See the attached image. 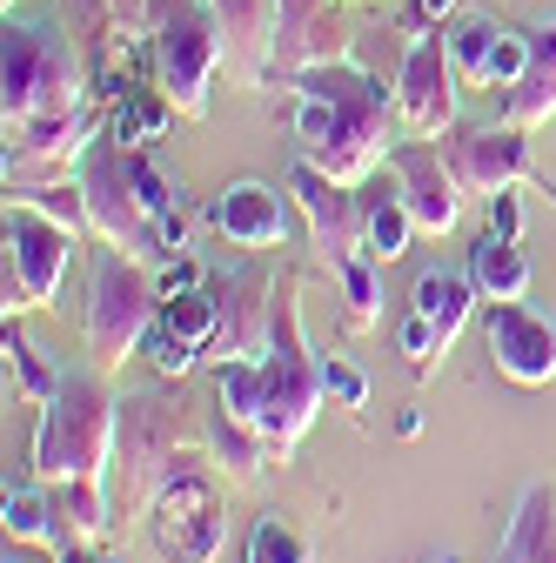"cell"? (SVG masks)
Masks as SVG:
<instances>
[{"instance_id": "83f0119b", "label": "cell", "mask_w": 556, "mask_h": 563, "mask_svg": "<svg viewBox=\"0 0 556 563\" xmlns=\"http://www.w3.org/2000/svg\"><path fill=\"white\" fill-rule=\"evenodd\" d=\"M8 543H34V550H67L60 537V510H54V483H8V504H0Z\"/></svg>"}, {"instance_id": "8d00e7d4", "label": "cell", "mask_w": 556, "mask_h": 563, "mask_svg": "<svg viewBox=\"0 0 556 563\" xmlns=\"http://www.w3.org/2000/svg\"><path fill=\"white\" fill-rule=\"evenodd\" d=\"M142 356H148V363H155L162 376H175V383H181V376H194V363H201L194 349H181V342H175V335H162V329H148V342H142Z\"/></svg>"}, {"instance_id": "ab89813d", "label": "cell", "mask_w": 556, "mask_h": 563, "mask_svg": "<svg viewBox=\"0 0 556 563\" xmlns=\"http://www.w3.org/2000/svg\"><path fill=\"white\" fill-rule=\"evenodd\" d=\"M449 14H456V0H415V21H436L443 27Z\"/></svg>"}, {"instance_id": "44dd1931", "label": "cell", "mask_w": 556, "mask_h": 563, "mask_svg": "<svg viewBox=\"0 0 556 563\" xmlns=\"http://www.w3.org/2000/svg\"><path fill=\"white\" fill-rule=\"evenodd\" d=\"M222 27V75L229 88H268L275 81V14L282 0H208Z\"/></svg>"}, {"instance_id": "b9f144b4", "label": "cell", "mask_w": 556, "mask_h": 563, "mask_svg": "<svg viewBox=\"0 0 556 563\" xmlns=\"http://www.w3.org/2000/svg\"><path fill=\"white\" fill-rule=\"evenodd\" d=\"M8 563H34V543H8Z\"/></svg>"}, {"instance_id": "7c38bea8", "label": "cell", "mask_w": 556, "mask_h": 563, "mask_svg": "<svg viewBox=\"0 0 556 563\" xmlns=\"http://www.w3.org/2000/svg\"><path fill=\"white\" fill-rule=\"evenodd\" d=\"M396 114H402V134L415 141H443L456 128V67L436 21L415 27L396 60Z\"/></svg>"}, {"instance_id": "8992f818", "label": "cell", "mask_w": 556, "mask_h": 563, "mask_svg": "<svg viewBox=\"0 0 556 563\" xmlns=\"http://www.w3.org/2000/svg\"><path fill=\"white\" fill-rule=\"evenodd\" d=\"M155 309H162V275L148 262L121 255V249H94L88 302H81V349H88V363H101L114 376L127 356H142V342L155 329Z\"/></svg>"}, {"instance_id": "4316f807", "label": "cell", "mask_w": 556, "mask_h": 563, "mask_svg": "<svg viewBox=\"0 0 556 563\" xmlns=\"http://www.w3.org/2000/svg\"><path fill=\"white\" fill-rule=\"evenodd\" d=\"M208 456H215L235 483H262L275 463H282V456H275V443L262 430H248V422H235L222 402H215V416H208Z\"/></svg>"}, {"instance_id": "5bb4252c", "label": "cell", "mask_w": 556, "mask_h": 563, "mask_svg": "<svg viewBox=\"0 0 556 563\" xmlns=\"http://www.w3.org/2000/svg\"><path fill=\"white\" fill-rule=\"evenodd\" d=\"M289 275V268H282ZM282 275H275V262H235L229 275H215L208 289H215L222 302V342L215 356L222 363H255L268 335H275V302H282Z\"/></svg>"}, {"instance_id": "9a60e30c", "label": "cell", "mask_w": 556, "mask_h": 563, "mask_svg": "<svg viewBox=\"0 0 556 563\" xmlns=\"http://www.w3.org/2000/svg\"><path fill=\"white\" fill-rule=\"evenodd\" d=\"M389 175H396L409 216H415V235L443 242V235L463 222V201H469V195H463V181H456V168H449V155H443V141L402 134L396 148H389Z\"/></svg>"}, {"instance_id": "ffe728a7", "label": "cell", "mask_w": 556, "mask_h": 563, "mask_svg": "<svg viewBox=\"0 0 556 563\" xmlns=\"http://www.w3.org/2000/svg\"><path fill=\"white\" fill-rule=\"evenodd\" d=\"M482 342H490V363L510 383H523V389L556 383V316H536L523 302H490V316H482Z\"/></svg>"}, {"instance_id": "52a82bcc", "label": "cell", "mask_w": 556, "mask_h": 563, "mask_svg": "<svg viewBox=\"0 0 556 563\" xmlns=\"http://www.w3.org/2000/svg\"><path fill=\"white\" fill-rule=\"evenodd\" d=\"M229 470L215 456H188L168 483H162V497L148 510V543L162 563H215L222 543H229Z\"/></svg>"}, {"instance_id": "f1b7e54d", "label": "cell", "mask_w": 556, "mask_h": 563, "mask_svg": "<svg viewBox=\"0 0 556 563\" xmlns=\"http://www.w3.org/2000/svg\"><path fill=\"white\" fill-rule=\"evenodd\" d=\"M155 329H162V335H175L181 349H194V356H215V342H222V302H215V289L201 282V289L162 296Z\"/></svg>"}, {"instance_id": "e0dca14e", "label": "cell", "mask_w": 556, "mask_h": 563, "mask_svg": "<svg viewBox=\"0 0 556 563\" xmlns=\"http://www.w3.org/2000/svg\"><path fill=\"white\" fill-rule=\"evenodd\" d=\"M443 155H449V168H456L469 201H490V195L530 181V141L510 121H497V128H449Z\"/></svg>"}, {"instance_id": "9c48e42d", "label": "cell", "mask_w": 556, "mask_h": 563, "mask_svg": "<svg viewBox=\"0 0 556 563\" xmlns=\"http://www.w3.org/2000/svg\"><path fill=\"white\" fill-rule=\"evenodd\" d=\"M81 195H88V222H94V242H108V249H121V255H134V262H168V242H162V222L148 216V201H142V188H134V155L121 148V141H108V128H101V141L88 148V162H81Z\"/></svg>"}, {"instance_id": "d6a6232c", "label": "cell", "mask_w": 556, "mask_h": 563, "mask_svg": "<svg viewBox=\"0 0 556 563\" xmlns=\"http://www.w3.org/2000/svg\"><path fill=\"white\" fill-rule=\"evenodd\" d=\"M175 121V101L155 88V95H127L121 88V108L108 114V141H121V148H155V141L168 134Z\"/></svg>"}, {"instance_id": "6da1fadb", "label": "cell", "mask_w": 556, "mask_h": 563, "mask_svg": "<svg viewBox=\"0 0 556 563\" xmlns=\"http://www.w3.org/2000/svg\"><path fill=\"white\" fill-rule=\"evenodd\" d=\"M215 402L262 430L275 443V456H296V443L315 430V416L329 402L322 389V356L309 349V329H302V275L289 268L282 275V302H275V335L255 363H222L215 369Z\"/></svg>"}, {"instance_id": "7a4b0ae2", "label": "cell", "mask_w": 556, "mask_h": 563, "mask_svg": "<svg viewBox=\"0 0 556 563\" xmlns=\"http://www.w3.org/2000/svg\"><path fill=\"white\" fill-rule=\"evenodd\" d=\"M289 88H296V155L335 181L363 188L402 141L396 88H382L356 54L335 67H309Z\"/></svg>"}, {"instance_id": "1f68e13d", "label": "cell", "mask_w": 556, "mask_h": 563, "mask_svg": "<svg viewBox=\"0 0 556 563\" xmlns=\"http://www.w3.org/2000/svg\"><path fill=\"white\" fill-rule=\"evenodd\" d=\"M335 296H342V322H349L356 335H369L382 322V262L363 249L335 268Z\"/></svg>"}, {"instance_id": "484cf974", "label": "cell", "mask_w": 556, "mask_h": 563, "mask_svg": "<svg viewBox=\"0 0 556 563\" xmlns=\"http://www.w3.org/2000/svg\"><path fill=\"white\" fill-rule=\"evenodd\" d=\"M54 510H60L67 543H114V489H108V476L54 483Z\"/></svg>"}, {"instance_id": "ac0fdd59", "label": "cell", "mask_w": 556, "mask_h": 563, "mask_svg": "<svg viewBox=\"0 0 556 563\" xmlns=\"http://www.w3.org/2000/svg\"><path fill=\"white\" fill-rule=\"evenodd\" d=\"M349 60V21L342 0H282L275 14V81H296L309 67Z\"/></svg>"}, {"instance_id": "cb8c5ba5", "label": "cell", "mask_w": 556, "mask_h": 563, "mask_svg": "<svg viewBox=\"0 0 556 563\" xmlns=\"http://www.w3.org/2000/svg\"><path fill=\"white\" fill-rule=\"evenodd\" d=\"M476 282L469 275H456V268H423L415 275V296H409V309H423L430 316V329H436V342H443V356L456 349V335L469 329V316H476Z\"/></svg>"}, {"instance_id": "836d02e7", "label": "cell", "mask_w": 556, "mask_h": 563, "mask_svg": "<svg viewBox=\"0 0 556 563\" xmlns=\"http://www.w3.org/2000/svg\"><path fill=\"white\" fill-rule=\"evenodd\" d=\"M242 563H309V537H302L282 510H262V517H255V530H248Z\"/></svg>"}, {"instance_id": "4fadbf2b", "label": "cell", "mask_w": 556, "mask_h": 563, "mask_svg": "<svg viewBox=\"0 0 556 563\" xmlns=\"http://www.w3.org/2000/svg\"><path fill=\"white\" fill-rule=\"evenodd\" d=\"M282 188H289V201L302 208V222H309V249H315V262L335 275L349 255H363L369 249V235H363V188H349V181H335V175H322L315 162H289V175H282Z\"/></svg>"}, {"instance_id": "277c9868", "label": "cell", "mask_w": 556, "mask_h": 563, "mask_svg": "<svg viewBox=\"0 0 556 563\" xmlns=\"http://www.w3.org/2000/svg\"><path fill=\"white\" fill-rule=\"evenodd\" d=\"M88 108V54L54 14H14L0 27V128Z\"/></svg>"}, {"instance_id": "4dcf8cb0", "label": "cell", "mask_w": 556, "mask_h": 563, "mask_svg": "<svg viewBox=\"0 0 556 563\" xmlns=\"http://www.w3.org/2000/svg\"><path fill=\"white\" fill-rule=\"evenodd\" d=\"M0 356H8V383H14V396L21 402H47L54 389H60V376H67V363H47V349L21 329V322H8V335H0Z\"/></svg>"}, {"instance_id": "d6986e66", "label": "cell", "mask_w": 556, "mask_h": 563, "mask_svg": "<svg viewBox=\"0 0 556 563\" xmlns=\"http://www.w3.org/2000/svg\"><path fill=\"white\" fill-rule=\"evenodd\" d=\"M201 222L215 229L229 249L268 255V249L289 242V188H275V181H229V188L208 195Z\"/></svg>"}, {"instance_id": "2e32d148", "label": "cell", "mask_w": 556, "mask_h": 563, "mask_svg": "<svg viewBox=\"0 0 556 563\" xmlns=\"http://www.w3.org/2000/svg\"><path fill=\"white\" fill-rule=\"evenodd\" d=\"M443 41H449V67L463 88H516L523 67H530V34L523 27H503L497 14H463V21H443Z\"/></svg>"}, {"instance_id": "f35d334b", "label": "cell", "mask_w": 556, "mask_h": 563, "mask_svg": "<svg viewBox=\"0 0 556 563\" xmlns=\"http://www.w3.org/2000/svg\"><path fill=\"white\" fill-rule=\"evenodd\" d=\"M54 563H127V556H114L108 543H67V550H54Z\"/></svg>"}, {"instance_id": "e575fe53", "label": "cell", "mask_w": 556, "mask_h": 563, "mask_svg": "<svg viewBox=\"0 0 556 563\" xmlns=\"http://www.w3.org/2000/svg\"><path fill=\"white\" fill-rule=\"evenodd\" d=\"M322 389H329L335 409H349V416L369 409V376H363L349 356H322Z\"/></svg>"}, {"instance_id": "d590c367", "label": "cell", "mask_w": 556, "mask_h": 563, "mask_svg": "<svg viewBox=\"0 0 556 563\" xmlns=\"http://www.w3.org/2000/svg\"><path fill=\"white\" fill-rule=\"evenodd\" d=\"M396 342H402V356L415 363V376H430V369L443 363V342H436V329H430V316H423V309H402Z\"/></svg>"}, {"instance_id": "f546056e", "label": "cell", "mask_w": 556, "mask_h": 563, "mask_svg": "<svg viewBox=\"0 0 556 563\" xmlns=\"http://www.w3.org/2000/svg\"><path fill=\"white\" fill-rule=\"evenodd\" d=\"M363 235H369V255H376V262L409 255L415 216H409V201H402L396 175H389V181H363Z\"/></svg>"}, {"instance_id": "d4e9b609", "label": "cell", "mask_w": 556, "mask_h": 563, "mask_svg": "<svg viewBox=\"0 0 556 563\" xmlns=\"http://www.w3.org/2000/svg\"><path fill=\"white\" fill-rule=\"evenodd\" d=\"M497 563H556V489L549 483H530L516 497V517L503 530Z\"/></svg>"}, {"instance_id": "5b68a950", "label": "cell", "mask_w": 556, "mask_h": 563, "mask_svg": "<svg viewBox=\"0 0 556 563\" xmlns=\"http://www.w3.org/2000/svg\"><path fill=\"white\" fill-rule=\"evenodd\" d=\"M114 422H121V396H114L108 369L101 363H67L60 389L41 402V422H34V476L41 483L108 476Z\"/></svg>"}, {"instance_id": "60d3db41", "label": "cell", "mask_w": 556, "mask_h": 563, "mask_svg": "<svg viewBox=\"0 0 556 563\" xmlns=\"http://www.w3.org/2000/svg\"><path fill=\"white\" fill-rule=\"evenodd\" d=\"M396 437H402V443L423 437V409H402V416H396Z\"/></svg>"}, {"instance_id": "8fae6325", "label": "cell", "mask_w": 556, "mask_h": 563, "mask_svg": "<svg viewBox=\"0 0 556 563\" xmlns=\"http://www.w3.org/2000/svg\"><path fill=\"white\" fill-rule=\"evenodd\" d=\"M108 114L88 101L81 114H54V121H14L8 128V162H0V181L8 188H54V181H75L88 148L101 141Z\"/></svg>"}, {"instance_id": "603a6c76", "label": "cell", "mask_w": 556, "mask_h": 563, "mask_svg": "<svg viewBox=\"0 0 556 563\" xmlns=\"http://www.w3.org/2000/svg\"><path fill=\"white\" fill-rule=\"evenodd\" d=\"M463 275L476 282L482 302H523V296H530V255H523L510 235H497V229H482V235L469 242Z\"/></svg>"}, {"instance_id": "7402d4cb", "label": "cell", "mask_w": 556, "mask_h": 563, "mask_svg": "<svg viewBox=\"0 0 556 563\" xmlns=\"http://www.w3.org/2000/svg\"><path fill=\"white\" fill-rule=\"evenodd\" d=\"M523 34H530V67H523V81L503 95V121L530 134V128H543L556 114V14L530 21Z\"/></svg>"}, {"instance_id": "30bf717a", "label": "cell", "mask_w": 556, "mask_h": 563, "mask_svg": "<svg viewBox=\"0 0 556 563\" xmlns=\"http://www.w3.org/2000/svg\"><path fill=\"white\" fill-rule=\"evenodd\" d=\"M81 255V235L47 222L41 208L8 201V262H0V309L8 322H21L27 309H47L67 282V262Z\"/></svg>"}, {"instance_id": "3957f363", "label": "cell", "mask_w": 556, "mask_h": 563, "mask_svg": "<svg viewBox=\"0 0 556 563\" xmlns=\"http://www.w3.org/2000/svg\"><path fill=\"white\" fill-rule=\"evenodd\" d=\"M208 450V422L188 409V396L175 389V376L127 389L121 396V422H114V463H108V489H114V537L127 543L148 523L162 483Z\"/></svg>"}, {"instance_id": "74e56055", "label": "cell", "mask_w": 556, "mask_h": 563, "mask_svg": "<svg viewBox=\"0 0 556 563\" xmlns=\"http://www.w3.org/2000/svg\"><path fill=\"white\" fill-rule=\"evenodd\" d=\"M482 216H490V229H497V235H510V242H523V201H516V188H503V195H490V201H482Z\"/></svg>"}, {"instance_id": "ba28073f", "label": "cell", "mask_w": 556, "mask_h": 563, "mask_svg": "<svg viewBox=\"0 0 556 563\" xmlns=\"http://www.w3.org/2000/svg\"><path fill=\"white\" fill-rule=\"evenodd\" d=\"M148 60L155 81L175 101L181 121L208 114V95L222 81V27L208 0H155V27H148Z\"/></svg>"}, {"instance_id": "ee69618b", "label": "cell", "mask_w": 556, "mask_h": 563, "mask_svg": "<svg viewBox=\"0 0 556 563\" xmlns=\"http://www.w3.org/2000/svg\"><path fill=\"white\" fill-rule=\"evenodd\" d=\"M543 195H549V208H556V181H549V175H543Z\"/></svg>"}, {"instance_id": "7bdbcfd3", "label": "cell", "mask_w": 556, "mask_h": 563, "mask_svg": "<svg viewBox=\"0 0 556 563\" xmlns=\"http://www.w3.org/2000/svg\"><path fill=\"white\" fill-rule=\"evenodd\" d=\"M423 563H463V556H456V550H436V556H423Z\"/></svg>"}]
</instances>
